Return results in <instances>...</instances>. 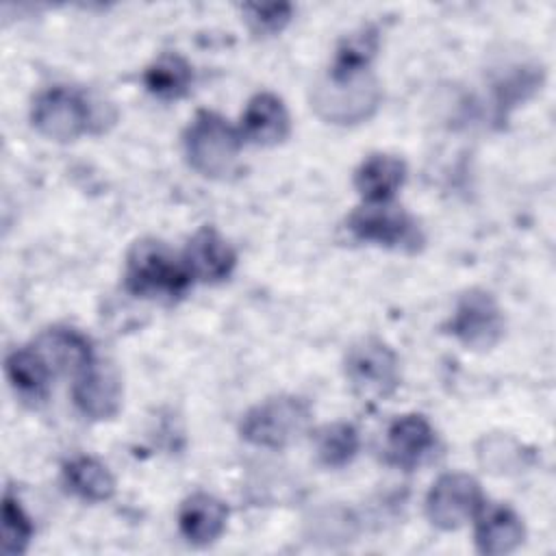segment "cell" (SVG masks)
I'll return each instance as SVG.
<instances>
[{"label": "cell", "mask_w": 556, "mask_h": 556, "mask_svg": "<svg viewBox=\"0 0 556 556\" xmlns=\"http://www.w3.org/2000/svg\"><path fill=\"white\" fill-rule=\"evenodd\" d=\"M30 345L41 354L54 376L65 374L76 378L96 361L91 341L80 330L67 326H52L39 332Z\"/></svg>", "instance_id": "obj_14"}, {"label": "cell", "mask_w": 556, "mask_h": 556, "mask_svg": "<svg viewBox=\"0 0 556 556\" xmlns=\"http://www.w3.org/2000/svg\"><path fill=\"white\" fill-rule=\"evenodd\" d=\"M406 180V163L387 152H374L354 172V189L363 202H393Z\"/></svg>", "instance_id": "obj_17"}, {"label": "cell", "mask_w": 556, "mask_h": 556, "mask_svg": "<svg viewBox=\"0 0 556 556\" xmlns=\"http://www.w3.org/2000/svg\"><path fill=\"white\" fill-rule=\"evenodd\" d=\"M191 83H193L191 63L176 52H165L156 56L143 72L146 89L161 100H178L187 96L191 89Z\"/></svg>", "instance_id": "obj_21"}, {"label": "cell", "mask_w": 556, "mask_h": 556, "mask_svg": "<svg viewBox=\"0 0 556 556\" xmlns=\"http://www.w3.org/2000/svg\"><path fill=\"white\" fill-rule=\"evenodd\" d=\"M67 489L85 502H106L115 493L111 469L93 456H74L63 465Z\"/></svg>", "instance_id": "obj_19"}, {"label": "cell", "mask_w": 556, "mask_h": 556, "mask_svg": "<svg viewBox=\"0 0 556 556\" xmlns=\"http://www.w3.org/2000/svg\"><path fill=\"white\" fill-rule=\"evenodd\" d=\"M313 421V406L308 400L291 393L265 397L241 415L239 437L265 450H285L300 441Z\"/></svg>", "instance_id": "obj_3"}, {"label": "cell", "mask_w": 556, "mask_h": 556, "mask_svg": "<svg viewBox=\"0 0 556 556\" xmlns=\"http://www.w3.org/2000/svg\"><path fill=\"white\" fill-rule=\"evenodd\" d=\"M380 48V30L374 24H363L343 35L337 43L328 74L343 78L367 72Z\"/></svg>", "instance_id": "obj_20"}, {"label": "cell", "mask_w": 556, "mask_h": 556, "mask_svg": "<svg viewBox=\"0 0 556 556\" xmlns=\"http://www.w3.org/2000/svg\"><path fill=\"white\" fill-rule=\"evenodd\" d=\"M185 265L198 282H222L237 265V252L230 241L213 226L198 228L185 245Z\"/></svg>", "instance_id": "obj_12"}, {"label": "cell", "mask_w": 556, "mask_h": 556, "mask_svg": "<svg viewBox=\"0 0 556 556\" xmlns=\"http://www.w3.org/2000/svg\"><path fill=\"white\" fill-rule=\"evenodd\" d=\"M437 432L432 424L419 413H406L391 421L387 430L384 458L389 465L413 471L434 450Z\"/></svg>", "instance_id": "obj_11"}, {"label": "cell", "mask_w": 556, "mask_h": 556, "mask_svg": "<svg viewBox=\"0 0 556 556\" xmlns=\"http://www.w3.org/2000/svg\"><path fill=\"white\" fill-rule=\"evenodd\" d=\"M343 374L350 389L363 400H387L400 382V356L380 337L367 334L356 339L343 356Z\"/></svg>", "instance_id": "obj_6"}, {"label": "cell", "mask_w": 556, "mask_h": 556, "mask_svg": "<svg viewBox=\"0 0 556 556\" xmlns=\"http://www.w3.org/2000/svg\"><path fill=\"white\" fill-rule=\"evenodd\" d=\"M72 400L76 410L91 421L113 419L122 410L124 400V384L117 367L96 358L74 378Z\"/></svg>", "instance_id": "obj_10"}, {"label": "cell", "mask_w": 556, "mask_h": 556, "mask_svg": "<svg viewBox=\"0 0 556 556\" xmlns=\"http://www.w3.org/2000/svg\"><path fill=\"white\" fill-rule=\"evenodd\" d=\"M193 282L182 254L156 237L137 239L124 263V287L137 298L176 300Z\"/></svg>", "instance_id": "obj_1"}, {"label": "cell", "mask_w": 556, "mask_h": 556, "mask_svg": "<svg viewBox=\"0 0 556 556\" xmlns=\"http://www.w3.org/2000/svg\"><path fill=\"white\" fill-rule=\"evenodd\" d=\"M35 130L52 141H74L87 132L102 130L96 102L76 87H50L35 96L30 106Z\"/></svg>", "instance_id": "obj_4"}, {"label": "cell", "mask_w": 556, "mask_h": 556, "mask_svg": "<svg viewBox=\"0 0 556 556\" xmlns=\"http://www.w3.org/2000/svg\"><path fill=\"white\" fill-rule=\"evenodd\" d=\"M480 482L463 471L439 476L426 495V517L439 530H458L484 506Z\"/></svg>", "instance_id": "obj_9"}, {"label": "cell", "mask_w": 556, "mask_h": 556, "mask_svg": "<svg viewBox=\"0 0 556 556\" xmlns=\"http://www.w3.org/2000/svg\"><path fill=\"white\" fill-rule=\"evenodd\" d=\"M241 11L254 35H276L291 22L293 15V7L287 2L243 4Z\"/></svg>", "instance_id": "obj_25"}, {"label": "cell", "mask_w": 556, "mask_h": 556, "mask_svg": "<svg viewBox=\"0 0 556 556\" xmlns=\"http://www.w3.org/2000/svg\"><path fill=\"white\" fill-rule=\"evenodd\" d=\"M348 230L354 239L402 252H417L424 232L417 219L393 202H363L348 215Z\"/></svg>", "instance_id": "obj_7"}, {"label": "cell", "mask_w": 556, "mask_h": 556, "mask_svg": "<svg viewBox=\"0 0 556 556\" xmlns=\"http://www.w3.org/2000/svg\"><path fill=\"white\" fill-rule=\"evenodd\" d=\"M243 139L254 146H278L291 135V115L280 96L271 91L254 93L241 115Z\"/></svg>", "instance_id": "obj_15"}, {"label": "cell", "mask_w": 556, "mask_h": 556, "mask_svg": "<svg viewBox=\"0 0 556 556\" xmlns=\"http://www.w3.org/2000/svg\"><path fill=\"white\" fill-rule=\"evenodd\" d=\"M361 447V434L354 424L332 421L313 432V452L319 465L341 469L350 465Z\"/></svg>", "instance_id": "obj_22"}, {"label": "cell", "mask_w": 556, "mask_h": 556, "mask_svg": "<svg viewBox=\"0 0 556 556\" xmlns=\"http://www.w3.org/2000/svg\"><path fill=\"white\" fill-rule=\"evenodd\" d=\"M241 148V130L208 109H200L182 132L185 159L204 178H226L235 169Z\"/></svg>", "instance_id": "obj_2"}, {"label": "cell", "mask_w": 556, "mask_h": 556, "mask_svg": "<svg viewBox=\"0 0 556 556\" xmlns=\"http://www.w3.org/2000/svg\"><path fill=\"white\" fill-rule=\"evenodd\" d=\"M473 543L484 556H504L526 541V523L521 515L506 504H486L473 517Z\"/></svg>", "instance_id": "obj_13"}, {"label": "cell", "mask_w": 556, "mask_h": 556, "mask_svg": "<svg viewBox=\"0 0 556 556\" xmlns=\"http://www.w3.org/2000/svg\"><path fill=\"white\" fill-rule=\"evenodd\" d=\"M382 87L371 70L352 76L326 74L311 89V109L326 124L354 126L367 122L380 106Z\"/></svg>", "instance_id": "obj_5"}, {"label": "cell", "mask_w": 556, "mask_h": 556, "mask_svg": "<svg viewBox=\"0 0 556 556\" xmlns=\"http://www.w3.org/2000/svg\"><path fill=\"white\" fill-rule=\"evenodd\" d=\"M33 536H35V526H33L30 517L22 508L20 500L11 491H4V497H2V554L4 556L26 554Z\"/></svg>", "instance_id": "obj_24"}, {"label": "cell", "mask_w": 556, "mask_h": 556, "mask_svg": "<svg viewBox=\"0 0 556 556\" xmlns=\"http://www.w3.org/2000/svg\"><path fill=\"white\" fill-rule=\"evenodd\" d=\"M445 328L467 350L486 352L502 341L506 317L493 293L469 289L456 300Z\"/></svg>", "instance_id": "obj_8"}, {"label": "cell", "mask_w": 556, "mask_h": 556, "mask_svg": "<svg viewBox=\"0 0 556 556\" xmlns=\"http://www.w3.org/2000/svg\"><path fill=\"white\" fill-rule=\"evenodd\" d=\"M4 371L22 400H43L50 389L52 369L33 345L15 348L4 358Z\"/></svg>", "instance_id": "obj_18"}, {"label": "cell", "mask_w": 556, "mask_h": 556, "mask_svg": "<svg viewBox=\"0 0 556 556\" xmlns=\"http://www.w3.org/2000/svg\"><path fill=\"white\" fill-rule=\"evenodd\" d=\"M478 460L493 473H517L528 465L530 454L523 452L519 441L504 434H491L480 441Z\"/></svg>", "instance_id": "obj_23"}, {"label": "cell", "mask_w": 556, "mask_h": 556, "mask_svg": "<svg viewBox=\"0 0 556 556\" xmlns=\"http://www.w3.org/2000/svg\"><path fill=\"white\" fill-rule=\"evenodd\" d=\"M228 526V506L213 493L195 491L178 508V530L195 547L213 545Z\"/></svg>", "instance_id": "obj_16"}]
</instances>
